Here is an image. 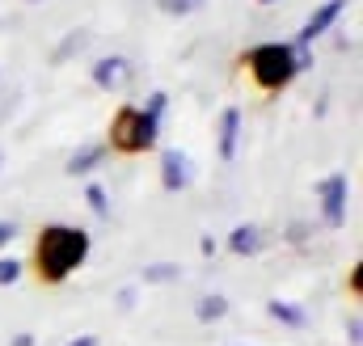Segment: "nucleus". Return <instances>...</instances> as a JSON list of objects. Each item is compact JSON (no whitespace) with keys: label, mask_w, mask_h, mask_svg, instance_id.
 Segmentation results:
<instances>
[{"label":"nucleus","mask_w":363,"mask_h":346,"mask_svg":"<svg viewBox=\"0 0 363 346\" xmlns=\"http://www.w3.org/2000/svg\"><path fill=\"white\" fill-rule=\"evenodd\" d=\"M89 258V233L85 228H72V224H51L43 228L38 245H34V262H38V274L47 283H64L72 270H81Z\"/></svg>","instance_id":"f257e3e1"},{"label":"nucleus","mask_w":363,"mask_h":346,"mask_svg":"<svg viewBox=\"0 0 363 346\" xmlns=\"http://www.w3.org/2000/svg\"><path fill=\"white\" fill-rule=\"evenodd\" d=\"M308 64L304 47H291V43H262L250 51V72L262 89H283L291 85V77Z\"/></svg>","instance_id":"f03ea898"},{"label":"nucleus","mask_w":363,"mask_h":346,"mask_svg":"<svg viewBox=\"0 0 363 346\" xmlns=\"http://www.w3.org/2000/svg\"><path fill=\"white\" fill-rule=\"evenodd\" d=\"M161 135V118H152L148 110L140 106H127L114 114V127H110V140L118 152H148Z\"/></svg>","instance_id":"7ed1b4c3"},{"label":"nucleus","mask_w":363,"mask_h":346,"mask_svg":"<svg viewBox=\"0 0 363 346\" xmlns=\"http://www.w3.org/2000/svg\"><path fill=\"white\" fill-rule=\"evenodd\" d=\"M347 194H351L347 173H330V177L321 182V220H325L330 228H342V224H347Z\"/></svg>","instance_id":"20e7f679"},{"label":"nucleus","mask_w":363,"mask_h":346,"mask_svg":"<svg viewBox=\"0 0 363 346\" xmlns=\"http://www.w3.org/2000/svg\"><path fill=\"white\" fill-rule=\"evenodd\" d=\"M342 9H347V0H325V4H317L313 13H308V21H304V30H300V38H296V47H308L313 38H321L338 17H342Z\"/></svg>","instance_id":"39448f33"},{"label":"nucleus","mask_w":363,"mask_h":346,"mask_svg":"<svg viewBox=\"0 0 363 346\" xmlns=\"http://www.w3.org/2000/svg\"><path fill=\"white\" fill-rule=\"evenodd\" d=\"M186 182H190V157L182 148H165L161 152V186L169 194H178V190H186Z\"/></svg>","instance_id":"423d86ee"},{"label":"nucleus","mask_w":363,"mask_h":346,"mask_svg":"<svg viewBox=\"0 0 363 346\" xmlns=\"http://www.w3.org/2000/svg\"><path fill=\"white\" fill-rule=\"evenodd\" d=\"M127 81H131V60H123V55H106V60L93 64V85L97 89H123Z\"/></svg>","instance_id":"0eeeda50"},{"label":"nucleus","mask_w":363,"mask_h":346,"mask_svg":"<svg viewBox=\"0 0 363 346\" xmlns=\"http://www.w3.org/2000/svg\"><path fill=\"white\" fill-rule=\"evenodd\" d=\"M237 140H241V110H224L220 114V161H233L237 157Z\"/></svg>","instance_id":"6e6552de"},{"label":"nucleus","mask_w":363,"mask_h":346,"mask_svg":"<svg viewBox=\"0 0 363 346\" xmlns=\"http://www.w3.org/2000/svg\"><path fill=\"white\" fill-rule=\"evenodd\" d=\"M228 250H233V254H258V250H262V228H258V224H241V228H233Z\"/></svg>","instance_id":"1a4fd4ad"},{"label":"nucleus","mask_w":363,"mask_h":346,"mask_svg":"<svg viewBox=\"0 0 363 346\" xmlns=\"http://www.w3.org/2000/svg\"><path fill=\"white\" fill-rule=\"evenodd\" d=\"M101 157H106V144H85V148H77L72 157H68V173L77 177V173H93L101 165Z\"/></svg>","instance_id":"9d476101"},{"label":"nucleus","mask_w":363,"mask_h":346,"mask_svg":"<svg viewBox=\"0 0 363 346\" xmlns=\"http://www.w3.org/2000/svg\"><path fill=\"white\" fill-rule=\"evenodd\" d=\"M267 313H271L274 321H283V325H291V330H304V308H296V304H287V300H267Z\"/></svg>","instance_id":"9b49d317"},{"label":"nucleus","mask_w":363,"mask_h":346,"mask_svg":"<svg viewBox=\"0 0 363 346\" xmlns=\"http://www.w3.org/2000/svg\"><path fill=\"white\" fill-rule=\"evenodd\" d=\"M224 313H228V300H224L220 291H211V296H203V300L194 304V317H199V321H220Z\"/></svg>","instance_id":"f8f14e48"},{"label":"nucleus","mask_w":363,"mask_h":346,"mask_svg":"<svg viewBox=\"0 0 363 346\" xmlns=\"http://www.w3.org/2000/svg\"><path fill=\"white\" fill-rule=\"evenodd\" d=\"M174 279H182L178 262H152V266H144V283H174Z\"/></svg>","instance_id":"ddd939ff"},{"label":"nucleus","mask_w":363,"mask_h":346,"mask_svg":"<svg viewBox=\"0 0 363 346\" xmlns=\"http://www.w3.org/2000/svg\"><path fill=\"white\" fill-rule=\"evenodd\" d=\"M85 43H89V34H85V30H72V34H68V38H64V43L55 47V55H51V64H64V60H68L72 51H81Z\"/></svg>","instance_id":"4468645a"},{"label":"nucleus","mask_w":363,"mask_h":346,"mask_svg":"<svg viewBox=\"0 0 363 346\" xmlns=\"http://www.w3.org/2000/svg\"><path fill=\"white\" fill-rule=\"evenodd\" d=\"M161 4V13H169V17H186V13H194L203 0H157Z\"/></svg>","instance_id":"2eb2a0df"},{"label":"nucleus","mask_w":363,"mask_h":346,"mask_svg":"<svg viewBox=\"0 0 363 346\" xmlns=\"http://www.w3.org/2000/svg\"><path fill=\"white\" fill-rule=\"evenodd\" d=\"M85 199H89V207H93V216H110V199H106V190L93 182L89 190H85Z\"/></svg>","instance_id":"dca6fc26"},{"label":"nucleus","mask_w":363,"mask_h":346,"mask_svg":"<svg viewBox=\"0 0 363 346\" xmlns=\"http://www.w3.org/2000/svg\"><path fill=\"white\" fill-rule=\"evenodd\" d=\"M17 279H21V262L0 258V287H9V283H17Z\"/></svg>","instance_id":"f3484780"},{"label":"nucleus","mask_w":363,"mask_h":346,"mask_svg":"<svg viewBox=\"0 0 363 346\" xmlns=\"http://www.w3.org/2000/svg\"><path fill=\"white\" fill-rule=\"evenodd\" d=\"M165 101H169V97H165V93H152V97H148V106H144V110H148V114H152V118H161V114H165Z\"/></svg>","instance_id":"a211bd4d"},{"label":"nucleus","mask_w":363,"mask_h":346,"mask_svg":"<svg viewBox=\"0 0 363 346\" xmlns=\"http://www.w3.org/2000/svg\"><path fill=\"white\" fill-rule=\"evenodd\" d=\"M118 308H123V313L135 308V287H123V291H118Z\"/></svg>","instance_id":"6ab92c4d"},{"label":"nucleus","mask_w":363,"mask_h":346,"mask_svg":"<svg viewBox=\"0 0 363 346\" xmlns=\"http://www.w3.org/2000/svg\"><path fill=\"white\" fill-rule=\"evenodd\" d=\"M13 237H17V224L13 220H0V245H9Z\"/></svg>","instance_id":"aec40b11"},{"label":"nucleus","mask_w":363,"mask_h":346,"mask_svg":"<svg viewBox=\"0 0 363 346\" xmlns=\"http://www.w3.org/2000/svg\"><path fill=\"white\" fill-rule=\"evenodd\" d=\"M347 338H351V346L363 342V321H359V317H351V334H347Z\"/></svg>","instance_id":"412c9836"},{"label":"nucleus","mask_w":363,"mask_h":346,"mask_svg":"<svg viewBox=\"0 0 363 346\" xmlns=\"http://www.w3.org/2000/svg\"><path fill=\"white\" fill-rule=\"evenodd\" d=\"M68 346H97V338H93V334H81V338H72Z\"/></svg>","instance_id":"4be33fe9"},{"label":"nucleus","mask_w":363,"mask_h":346,"mask_svg":"<svg viewBox=\"0 0 363 346\" xmlns=\"http://www.w3.org/2000/svg\"><path fill=\"white\" fill-rule=\"evenodd\" d=\"M13 346H34V334H17V338H13Z\"/></svg>","instance_id":"5701e85b"},{"label":"nucleus","mask_w":363,"mask_h":346,"mask_svg":"<svg viewBox=\"0 0 363 346\" xmlns=\"http://www.w3.org/2000/svg\"><path fill=\"white\" fill-rule=\"evenodd\" d=\"M258 4H274V0H258Z\"/></svg>","instance_id":"b1692460"},{"label":"nucleus","mask_w":363,"mask_h":346,"mask_svg":"<svg viewBox=\"0 0 363 346\" xmlns=\"http://www.w3.org/2000/svg\"><path fill=\"white\" fill-rule=\"evenodd\" d=\"M30 4H38V0H30Z\"/></svg>","instance_id":"393cba45"}]
</instances>
